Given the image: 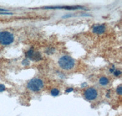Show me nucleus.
<instances>
[{
    "label": "nucleus",
    "mask_w": 122,
    "mask_h": 116,
    "mask_svg": "<svg viewBox=\"0 0 122 116\" xmlns=\"http://www.w3.org/2000/svg\"><path fill=\"white\" fill-rule=\"evenodd\" d=\"M8 11L7 10L4 9H0V12H7Z\"/></svg>",
    "instance_id": "obj_16"
},
{
    "label": "nucleus",
    "mask_w": 122,
    "mask_h": 116,
    "mask_svg": "<svg viewBox=\"0 0 122 116\" xmlns=\"http://www.w3.org/2000/svg\"><path fill=\"white\" fill-rule=\"evenodd\" d=\"M106 31V26L104 25H100L94 26L92 29L93 33L97 34H101L104 33Z\"/></svg>",
    "instance_id": "obj_6"
},
{
    "label": "nucleus",
    "mask_w": 122,
    "mask_h": 116,
    "mask_svg": "<svg viewBox=\"0 0 122 116\" xmlns=\"http://www.w3.org/2000/svg\"><path fill=\"white\" fill-rule=\"evenodd\" d=\"M51 95L53 97H56L59 94V90L57 89H53L51 90Z\"/></svg>",
    "instance_id": "obj_9"
},
{
    "label": "nucleus",
    "mask_w": 122,
    "mask_h": 116,
    "mask_svg": "<svg viewBox=\"0 0 122 116\" xmlns=\"http://www.w3.org/2000/svg\"><path fill=\"white\" fill-rule=\"evenodd\" d=\"M73 90H74L73 88H68V89H67V90H65V91H66V92L69 93V92H71L73 91Z\"/></svg>",
    "instance_id": "obj_14"
},
{
    "label": "nucleus",
    "mask_w": 122,
    "mask_h": 116,
    "mask_svg": "<svg viewBox=\"0 0 122 116\" xmlns=\"http://www.w3.org/2000/svg\"><path fill=\"white\" fill-rule=\"evenodd\" d=\"M26 56L29 59L34 61H39L42 59V56L38 51H34L32 49L28 50L26 53Z\"/></svg>",
    "instance_id": "obj_5"
},
{
    "label": "nucleus",
    "mask_w": 122,
    "mask_h": 116,
    "mask_svg": "<svg viewBox=\"0 0 122 116\" xmlns=\"http://www.w3.org/2000/svg\"><path fill=\"white\" fill-rule=\"evenodd\" d=\"M14 40L13 34L8 31L0 32V43L3 45H9L11 44Z\"/></svg>",
    "instance_id": "obj_3"
},
{
    "label": "nucleus",
    "mask_w": 122,
    "mask_h": 116,
    "mask_svg": "<svg viewBox=\"0 0 122 116\" xmlns=\"http://www.w3.org/2000/svg\"><path fill=\"white\" fill-rule=\"evenodd\" d=\"M114 70H115V67H114V66H113V67L111 68V69H110V70H109V71H110V72H111V73H112V72H114Z\"/></svg>",
    "instance_id": "obj_15"
},
{
    "label": "nucleus",
    "mask_w": 122,
    "mask_h": 116,
    "mask_svg": "<svg viewBox=\"0 0 122 116\" xmlns=\"http://www.w3.org/2000/svg\"><path fill=\"white\" fill-rule=\"evenodd\" d=\"M116 92H117V93L118 94V95H122V86H119L118 87H117V88Z\"/></svg>",
    "instance_id": "obj_10"
},
{
    "label": "nucleus",
    "mask_w": 122,
    "mask_h": 116,
    "mask_svg": "<svg viewBox=\"0 0 122 116\" xmlns=\"http://www.w3.org/2000/svg\"><path fill=\"white\" fill-rule=\"evenodd\" d=\"M121 73H122V72L120 70H118L114 72V74L115 76H119L121 75Z\"/></svg>",
    "instance_id": "obj_11"
},
{
    "label": "nucleus",
    "mask_w": 122,
    "mask_h": 116,
    "mask_svg": "<svg viewBox=\"0 0 122 116\" xmlns=\"http://www.w3.org/2000/svg\"><path fill=\"white\" fill-rule=\"evenodd\" d=\"M43 9H64L67 10H75L79 9H84L81 6H58V7H45Z\"/></svg>",
    "instance_id": "obj_7"
},
{
    "label": "nucleus",
    "mask_w": 122,
    "mask_h": 116,
    "mask_svg": "<svg viewBox=\"0 0 122 116\" xmlns=\"http://www.w3.org/2000/svg\"><path fill=\"white\" fill-rule=\"evenodd\" d=\"M99 83H100V85H101L102 86H105L109 84V79L106 77L103 76V77H101L100 79Z\"/></svg>",
    "instance_id": "obj_8"
},
{
    "label": "nucleus",
    "mask_w": 122,
    "mask_h": 116,
    "mask_svg": "<svg viewBox=\"0 0 122 116\" xmlns=\"http://www.w3.org/2000/svg\"><path fill=\"white\" fill-rule=\"evenodd\" d=\"M58 64L62 69L66 70L72 69L75 65V60L69 56H63L59 59Z\"/></svg>",
    "instance_id": "obj_1"
},
{
    "label": "nucleus",
    "mask_w": 122,
    "mask_h": 116,
    "mask_svg": "<svg viewBox=\"0 0 122 116\" xmlns=\"http://www.w3.org/2000/svg\"><path fill=\"white\" fill-rule=\"evenodd\" d=\"M22 64L23 65H25V66H28V65H29V61L27 59L23 60L22 62Z\"/></svg>",
    "instance_id": "obj_12"
},
{
    "label": "nucleus",
    "mask_w": 122,
    "mask_h": 116,
    "mask_svg": "<svg viewBox=\"0 0 122 116\" xmlns=\"http://www.w3.org/2000/svg\"><path fill=\"white\" fill-rule=\"evenodd\" d=\"M6 89V87L3 84H0V92H3Z\"/></svg>",
    "instance_id": "obj_13"
},
{
    "label": "nucleus",
    "mask_w": 122,
    "mask_h": 116,
    "mask_svg": "<svg viewBox=\"0 0 122 116\" xmlns=\"http://www.w3.org/2000/svg\"><path fill=\"white\" fill-rule=\"evenodd\" d=\"M84 95L85 98L87 100L92 101L97 98L98 96V91L93 87H89L85 90Z\"/></svg>",
    "instance_id": "obj_4"
},
{
    "label": "nucleus",
    "mask_w": 122,
    "mask_h": 116,
    "mask_svg": "<svg viewBox=\"0 0 122 116\" xmlns=\"http://www.w3.org/2000/svg\"><path fill=\"white\" fill-rule=\"evenodd\" d=\"M43 87V82L39 78H34L28 82L27 87L32 92H38Z\"/></svg>",
    "instance_id": "obj_2"
}]
</instances>
